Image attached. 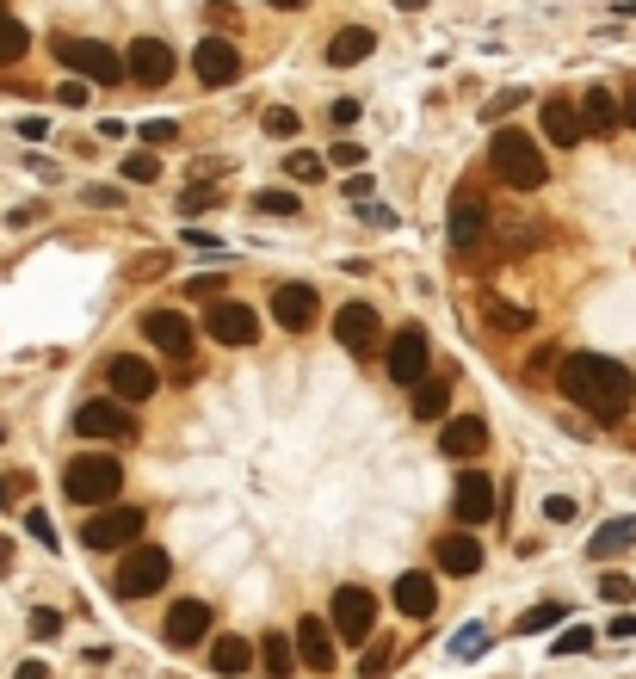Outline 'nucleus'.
I'll use <instances>...</instances> for the list:
<instances>
[{
    "mask_svg": "<svg viewBox=\"0 0 636 679\" xmlns=\"http://www.w3.org/2000/svg\"><path fill=\"white\" fill-rule=\"evenodd\" d=\"M105 383H112L118 402H149L155 396V365L136 359V352H118V359L105 365Z\"/></svg>",
    "mask_w": 636,
    "mask_h": 679,
    "instance_id": "nucleus-14",
    "label": "nucleus"
},
{
    "mask_svg": "<svg viewBox=\"0 0 636 679\" xmlns=\"http://www.w3.org/2000/svg\"><path fill=\"white\" fill-rule=\"evenodd\" d=\"M624 544H636V519H612V525H599L587 550H593V556H618Z\"/></svg>",
    "mask_w": 636,
    "mask_h": 679,
    "instance_id": "nucleus-30",
    "label": "nucleus"
},
{
    "mask_svg": "<svg viewBox=\"0 0 636 679\" xmlns=\"http://www.w3.org/2000/svg\"><path fill=\"white\" fill-rule=\"evenodd\" d=\"M7 568H13V544H7V538H0V575H7Z\"/></svg>",
    "mask_w": 636,
    "mask_h": 679,
    "instance_id": "nucleus-57",
    "label": "nucleus"
},
{
    "mask_svg": "<svg viewBox=\"0 0 636 679\" xmlns=\"http://www.w3.org/2000/svg\"><path fill=\"white\" fill-rule=\"evenodd\" d=\"M587 649H593V630L587 624H569V630L550 642V655H587Z\"/></svg>",
    "mask_w": 636,
    "mask_h": 679,
    "instance_id": "nucleus-36",
    "label": "nucleus"
},
{
    "mask_svg": "<svg viewBox=\"0 0 636 679\" xmlns=\"http://www.w3.org/2000/svg\"><path fill=\"white\" fill-rule=\"evenodd\" d=\"M241 50L229 44V38H198V50H192V75L204 81V87H235L241 81Z\"/></svg>",
    "mask_w": 636,
    "mask_h": 679,
    "instance_id": "nucleus-7",
    "label": "nucleus"
},
{
    "mask_svg": "<svg viewBox=\"0 0 636 679\" xmlns=\"http://www.w3.org/2000/svg\"><path fill=\"white\" fill-rule=\"evenodd\" d=\"M599 593H606V599H636V587H630V575H606V581H599Z\"/></svg>",
    "mask_w": 636,
    "mask_h": 679,
    "instance_id": "nucleus-43",
    "label": "nucleus"
},
{
    "mask_svg": "<svg viewBox=\"0 0 636 679\" xmlns=\"http://www.w3.org/2000/svg\"><path fill=\"white\" fill-rule=\"evenodd\" d=\"M186 291H192V297H217V291H223V278H192Z\"/></svg>",
    "mask_w": 636,
    "mask_h": 679,
    "instance_id": "nucleus-52",
    "label": "nucleus"
},
{
    "mask_svg": "<svg viewBox=\"0 0 636 679\" xmlns=\"http://www.w3.org/2000/svg\"><path fill=\"white\" fill-rule=\"evenodd\" d=\"M371 50H377V31H365V25H346V31H334L328 62H334V68H352V62H365Z\"/></svg>",
    "mask_w": 636,
    "mask_h": 679,
    "instance_id": "nucleus-26",
    "label": "nucleus"
},
{
    "mask_svg": "<svg viewBox=\"0 0 636 679\" xmlns=\"http://www.w3.org/2000/svg\"><path fill=\"white\" fill-rule=\"evenodd\" d=\"M161 636L173 642V649H192V642H204V636H210V605H204V599H173Z\"/></svg>",
    "mask_w": 636,
    "mask_h": 679,
    "instance_id": "nucleus-15",
    "label": "nucleus"
},
{
    "mask_svg": "<svg viewBox=\"0 0 636 679\" xmlns=\"http://www.w3.org/2000/svg\"><path fill=\"white\" fill-rule=\"evenodd\" d=\"M0 507H7V476H0Z\"/></svg>",
    "mask_w": 636,
    "mask_h": 679,
    "instance_id": "nucleus-60",
    "label": "nucleus"
},
{
    "mask_svg": "<svg viewBox=\"0 0 636 679\" xmlns=\"http://www.w3.org/2000/svg\"><path fill=\"white\" fill-rule=\"evenodd\" d=\"M445 229H451V254H476V247L488 241V204H482L476 192H457Z\"/></svg>",
    "mask_w": 636,
    "mask_h": 679,
    "instance_id": "nucleus-9",
    "label": "nucleus"
},
{
    "mask_svg": "<svg viewBox=\"0 0 636 679\" xmlns=\"http://www.w3.org/2000/svg\"><path fill=\"white\" fill-rule=\"evenodd\" d=\"M544 513H550L556 525H569V519H575V500H569V494H550V500H544Z\"/></svg>",
    "mask_w": 636,
    "mask_h": 679,
    "instance_id": "nucleus-46",
    "label": "nucleus"
},
{
    "mask_svg": "<svg viewBox=\"0 0 636 679\" xmlns=\"http://www.w3.org/2000/svg\"><path fill=\"white\" fill-rule=\"evenodd\" d=\"M272 315H278V328H315V315H322V297L309 291V284H278V297H272Z\"/></svg>",
    "mask_w": 636,
    "mask_h": 679,
    "instance_id": "nucleus-18",
    "label": "nucleus"
},
{
    "mask_svg": "<svg viewBox=\"0 0 636 679\" xmlns=\"http://www.w3.org/2000/svg\"><path fill=\"white\" fill-rule=\"evenodd\" d=\"M519 99H525L519 87H513V93H501V99H494V105H488V118H501V112H513V105H519Z\"/></svg>",
    "mask_w": 636,
    "mask_h": 679,
    "instance_id": "nucleus-53",
    "label": "nucleus"
},
{
    "mask_svg": "<svg viewBox=\"0 0 636 679\" xmlns=\"http://www.w3.org/2000/svg\"><path fill=\"white\" fill-rule=\"evenodd\" d=\"M204 334L223 340V346H254L260 340V321H254V309H247V303H210Z\"/></svg>",
    "mask_w": 636,
    "mask_h": 679,
    "instance_id": "nucleus-12",
    "label": "nucleus"
},
{
    "mask_svg": "<svg viewBox=\"0 0 636 679\" xmlns=\"http://www.w3.org/2000/svg\"><path fill=\"white\" fill-rule=\"evenodd\" d=\"M173 136H180V124H173V118H149V124H143V142H149V149H167Z\"/></svg>",
    "mask_w": 636,
    "mask_h": 679,
    "instance_id": "nucleus-39",
    "label": "nucleus"
},
{
    "mask_svg": "<svg viewBox=\"0 0 636 679\" xmlns=\"http://www.w3.org/2000/svg\"><path fill=\"white\" fill-rule=\"evenodd\" d=\"M75 433L81 439H130L136 426H130V414L118 402H81L75 408Z\"/></svg>",
    "mask_w": 636,
    "mask_h": 679,
    "instance_id": "nucleus-16",
    "label": "nucleus"
},
{
    "mask_svg": "<svg viewBox=\"0 0 636 679\" xmlns=\"http://www.w3.org/2000/svg\"><path fill=\"white\" fill-rule=\"evenodd\" d=\"M482 649H488V630H482V624H464V630L451 636V655H457V661H476Z\"/></svg>",
    "mask_w": 636,
    "mask_h": 679,
    "instance_id": "nucleus-35",
    "label": "nucleus"
},
{
    "mask_svg": "<svg viewBox=\"0 0 636 679\" xmlns=\"http://www.w3.org/2000/svg\"><path fill=\"white\" fill-rule=\"evenodd\" d=\"M328 161H334V167H346V173H359V167H365V149H359V142H334Z\"/></svg>",
    "mask_w": 636,
    "mask_h": 679,
    "instance_id": "nucleus-40",
    "label": "nucleus"
},
{
    "mask_svg": "<svg viewBox=\"0 0 636 679\" xmlns=\"http://www.w3.org/2000/svg\"><path fill=\"white\" fill-rule=\"evenodd\" d=\"M124 68H130L136 87H167V81H173V50H167L161 38H136V44L124 50Z\"/></svg>",
    "mask_w": 636,
    "mask_h": 679,
    "instance_id": "nucleus-13",
    "label": "nucleus"
},
{
    "mask_svg": "<svg viewBox=\"0 0 636 679\" xmlns=\"http://www.w3.org/2000/svg\"><path fill=\"white\" fill-rule=\"evenodd\" d=\"M433 605H439L433 575H402V581H396V612H402V618H433Z\"/></svg>",
    "mask_w": 636,
    "mask_h": 679,
    "instance_id": "nucleus-24",
    "label": "nucleus"
},
{
    "mask_svg": "<svg viewBox=\"0 0 636 679\" xmlns=\"http://www.w3.org/2000/svg\"><path fill=\"white\" fill-rule=\"evenodd\" d=\"M569 618V605L562 599H544V605H532V612H519V636H538V630H550V624H562Z\"/></svg>",
    "mask_w": 636,
    "mask_h": 679,
    "instance_id": "nucleus-31",
    "label": "nucleus"
},
{
    "mask_svg": "<svg viewBox=\"0 0 636 679\" xmlns=\"http://www.w3.org/2000/svg\"><path fill=\"white\" fill-rule=\"evenodd\" d=\"M433 562L445 568V575H476V568H482V544L470 538V531H445V538L433 544Z\"/></svg>",
    "mask_w": 636,
    "mask_h": 679,
    "instance_id": "nucleus-21",
    "label": "nucleus"
},
{
    "mask_svg": "<svg viewBox=\"0 0 636 679\" xmlns=\"http://www.w3.org/2000/svg\"><path fill=\"white\" fill-rule=\"evenodd\" d=\"M427 328H402L396 340H390V352H383V365H390V377L402 383V389H414L420 377H427Z\"/></svg>",
    "mask_w": 636,
    "mask_h": 679,
    "instance_id": "nucleus-11",
    "label": "nucleus"
},
{
    "mask_svg": "<svg viewBox=\"0 0 636 679\" xmlns=\"http://www.w3.org/2000/svg\"><path fill=\"white\" fill-rule=\"evenodd\" d=\"M118 488H124V463L118 457H105V451L68 457V470H62V494L68 500H81V507H105Z\"/></svg>",
    "mask_w": 636,
    "mask_h": 679,
    "instance_id": "nucleus-3",
    "label": "nucleus"
},
{
    "mask_svg": "<svg viewBox=\"0 0 636 679\" xmlns=\"http://www.w3.org/2000/svg\"><path fill=\"white\" fill-rule=\"evenodd\" d=\"M556 389L599 426H618L636 402V377L618 359H606V352H569L556 365Z\"/></svg>",
    "mask_w": 636,
    "mask_h": 679,
    "instance_id": "nucleus-1",
    "label": "nucleus"
},
{
    "mask_svg": "<svg viewBox=\"0 0 636 679\" xmlns=\"http://www.w3.org/2000/svg\"><path fill=\"white\" fill-rule=\"evenodd\" d=\"M56 630H62V618H56V612H31V636H38V642H44V636H56Z\"/></svg>",
    "mask_w": 636,
    "mask_h": 679,
    "instance_id": "nucleus-48",
    "label": "nucleus"
},
{
    "mask_svg": "<svg viewBox=\"0 0 636 679\" xmlns=\"http://www.w3.org/2000/svg\"><path fill=\"white\" fill-rule=\"evenodd\" d=\"M56 99H62V105H87V87H81V75H75V81H68V87H62Z\"/></svg>",
    "mask_w": 636,
    "mask_h": 679,
    "instance_id": "nucleus-51",
    "label": "nucleus"
},
{
    "mask_svg": "<svg viewBox=\"0 0 636 679\" xmlns=\"http://www.w3.org/2000/svg\"><path fill=\"white\" fill-rule=\"evenodd\" d=\"M334 340L352 352V359H371V352H377V340H383V328H377V309H371V303H346V309L334 315Z\"/></svg>",
    "mask_w": 636,
    "mask_h": 679,
    "instance_id": "nucleus-10",
    "label": "nucleus"
},
{
    "mask_svg": "<svg viewBox=\"0 0 636 679\" xmlns=\"http://www.w3.org/2000/svg\"><path fill=\"white\" fill-rule=\"evenodd\" d=\"M328 624H334V636H340V642H365V636H371V624H377V599H371L365 587H340V593H334Z\"/></svg>",
    "mask_w": 636,
    "mask_h": 679,
    "instance_id": "nucleus-8",
    "label": "nucleus"
},
{
    "mask_svg": "<svg viewBox=\"0 0 636 679\" xmlns=\"http://www.w3.org/2000/svg\"><path fill=\"white\" fill-rule=\"evenodd\" d=\"M124 180L130 186H155L161 180V155H124Z\"/></svg>",
    "mask_w": 636,
    "mask_h": 679,
    "instance_id": "nucleus-34",
    "label": "nucleus"
},
{
    "mask_svg": "<svg viewBox=\"0 0 636 679\" xmlns=\"http://www.w3.org/2000/svg\"><path fill=\"white\" fill-rule=\"evenodd\" d=\"M260 661H266L272 679L297 673V667H303V661H297V636H260Z\"/></svg>",
    "mask_w": 636,
    "mask_h": 679,
    "instance_id": "nucleus-29",
    "label": "nucleus"
},
{
    "mask_svg": "<svg viewBox=\"0 0 636 679\" xmlns=\"http://www.w3.org/2000/svg\"><path fill=\"white\" fill-rule=\"evenodd\" d=\"M254 210H266V217H291L297 198H291V192H260V198H254Z\"/></svg>",
    "mask_w": 636,
    "mask_h": 679,
    "instance_id": "nucleus-42",
    "label": "nucleus"
},
{
    "mask_svg": "<svg viewBox=\"0 0 636 679\" xmlns=\"http://www.w3.org/2000/svg\"><path fill=\"white\" fill-rule=\"evenodd\" d=\"M297 649H303L297 661H303L309 673H334V661H340V655H334L340 636H334V624H322V618H303V624H297Z\"/></svg>",
    "mask_w": 636,
    "mask_h": 679,
    "instance_id": "nucleus-17",
    "label": "nucleus"
},
{
    "mask_svg": "<svg viewBox=\"0 0 636 679\" xmlns=\"http://www.w3.org/2000/svg\"><path fill=\"white\" fill-rule=\"evenodd\" d=\"M143 334L161 346V352H192V321L180 309H149L143 315Z\"/></svg>",
    "mask_w": 636,
    "mask_h": 679,
    "instance_id": "nucleus-22",
    "label": "nucleus"
},
{
    "mask_svg": "<svg viewBox=\"0 0 636 679\" xmlns=\"http://www.w3.org/2000/svg\"><path fill=\"white\" fill-rule=\"evenodd\" d=\"M439 451L445 457H476V451H488V426L476 420V414H457V420H445V433H439Z\"/></svg>",
    "mask_w": 636,
    "mask_h": 679,
    "instance_id": "nucleus-23",
    "label": "nucleus"
},
{
    "mask_svg": "<svg viewBox=\"0 0 636 679\" xmlns=\"http://www.w3.org/2000/svg\"><path fill=\"white\" fill-rule=\"evenodd\" d=\"M186 241L204 247V254H223V241H217V235H204V229H186Z\"/></svg>",
    "mask_w": 636,
    "mask_h": 679,
    "instance_id": "nucleus-50",
    "label": "nucleus"
},
{
    "mask_svg": "<svg viewBox=\"0 0 636 679\" xmlns=\"http://www.w3.org/2000/svg\"><path fill=\"white\" fill-rule=\"evenodd\" d=\"M0 439H7V426H0Z\"/></svg>",
    "mask_w": 636,
    "mask_h": 679,
    "instance_id": "nucleus-61",
    "label": "nucleus"
},
{
    "mask_svg": "<svg viewBox=\"0 0 636 679\" xmlns=\"http://www.w3.org/2000/svg\"><path fill=\"white\" fill-rule=\"evenodd\" d=\"M451 507H457V519H464V525H482V519H494V513H501V500H494V482H488L482 470H470L464 482H457Z\"/></svg>",
    "mask_w": 636,
    "mask_h": 679,
    "instance_id": "nucleus-19",
    "label": "nucleus"
},
{
    "mask_svg": "<svg viewBox=\"0 0 636 679\" xmlns=\"http://www.w3.org/2000/svg\"><path fill=\"white\" fill-rule=\"evenodd\" d=\"M581 118H587V130H593V136H612V130L624 124V112H618V99H612L606 87H593V93L581 99Z\"/></svg>",
    "mask_w": 636,
    "mask_h": 679,
    "instance_id": "nucleus-27",
    "label": "nucleus"
},
{
    "mask_svg": "<svg viewBox=\"0 0 636 679\" xmlns=\"http://www.w3.org/2000/svg\"><path fill=\"white\" fill-rule=\"evenodd\" d=\"M371 198V180H365V173H352V180H346V204H365Z\"/></svg>",
    "mask_w": 636,
    "mask_h": 679,
    "instance_id": "nucleus-49",
    "label": "nucleus"
},
{
    "mask_svg": "<svg viewBox=\"0 0 636 679\" xmlns=\"http://www.w3.org/2000/svg\"><path fill=\"white\" fill-rule=\"evenodd\" d=\"M272 7H278V13H297V7H303V0H272Z\"/></svg>",
    "mask_w": 636,
    "mask_h": 679,
    "instance_id": "nucleus-58",
    "label": "nucleus"
},
{
    "mask_svg": "<svg viewBox=\"0 0 636 679\" xmlns=\"http://www.w3.org/2000/svg\"><path fill=\"white\" fill-rule=\"evenodd\" d=\"M612 636H618V642L636 636V612H618V618H612Z\"/></svg>",
    "mask_w": 636,
    "mask_h": 679,
    "instance_id": "nucleus-54",
    "label": "nucleus"
},
{
    "mask_svg": "<svg viewBox=\"0 0 636 679\" xmlns=\"http://www.w3.org/2000/svg\"><path fill=\"white\" fill-rule=\"evenodd\" d=\"M173 575V556L155 550V544H130L124 562H118V599H155Z\"/></svg>",
    "mask_w": 636,
    "mask_h": 679,
    "instance_id": "nucleus-5",
    "label": "nucleus"
},
{
    "mask_svg": "<svg viewBox=\"0 0 636 679\" xmlns=\"http://www.w3.org/2000/svg\"><path fill=\"white\" fill-rule=\"evenodd\" d=\"M31 50V31L19 25V19H7V13H0V68H7V62H19Z\"/></svg>",
    "mask_w": 636,
    "mask_h": 679,
    "instance_id": "nucleus-33",
    "label": "nucleus"
},
{
    "mask_svg": "<svg viewBox=\"0 0 636 679\" xmlns=\"http://www.w3.org/2000/svg\"><path fill=\"white\" fill-rule=\"evenodd\" d=\"M544 136L556 142V149H575V142L587 136V118L575 99H544Z\"/></svg>",
    "mask_w": 636,
    "mask_h": 679,
    "instance_id": "nucleus-20",
    "label": "nucleus"
},
{
    "mask_svg": "<svg viewBox=\"0 0 636 679\" xmlns=\"http://www.w3.org/2000/svg\"><path fill=\"white\" fill-rule=\"evenodd\" d=\"M390 661H396V649H390V642H377V649L365 655V679H377V673H383V667H390Z\"/></svg>",
    "mask_w": 636,
    "mask_h": 679,
    "instance_id": "nucleus-44",
    "label": "nucleus"
},
{
    "mask_svg": "<svg viewBox=\"0 0 636 679\" xmlns=\"http://www.w3.org/2000/svg\"><path fill=\"white\" fill-rule=\"evenodd\" d=\"M451 408V383L445 377H420L414 383V420H445Z\"/></svg>",
    "mask_w": 636,
    "mask_h": 679,
    "instance_id": "nucleus-28",
    "label": "nucleus"
},
{
    "mask_svg": "<svg viewBox=\"0 0 636 679\" xmlns=\"http://www.w3.org/2000/svg\"><path fill=\"white\" fill-rule=\"evenodd\" d=\"M56 62L68 68V75H81V81H99V87H112V81H130V68L118 50H105L99 38H56Z\"/></svg>",
    "mask_w": 636,
    "mask_h": 679,
    "instance_id": "nucleus-4",
    "label": "nucleus"
},
{
    "mask_svg": "<svg viewBox=\"0 0 636 679\" xmlns=\"http://www.w3.org/2000/svg\"><path fill=\"white\" fill-rule=\"evenodd\" d=\"M488 167L501 173V186H513V192H538V186L550 180V161L538 155V142L525 136V130H494Z\"/></svg>",
    "mask_w": 636,
    "mask_h": 679,
    "instance_id": "nucleus-2",
    "label": "nucleus"
},
{
    "mask_svg": "<svg viewBox=\"0 0 636 679\" xmlns=\"http://www.w3.org/2000/svg\"><path fill=\"white\" fill-rule=\"evenodd\" d=\"M25 531H31L38 544H50V550H56V525H50V513H44V507H31V513H25Z\"/></svg>",
    "mask_w": 636,
    "mask_h": 679,
    "instance_id": "nucleus-41",
    "label": "nucleus"
},
{
    "mask_svg": "<svg viewBox=\"0 0 636 679\" xmlns=\"http://www.w3.org/2000/svg\"><path fill=\"white\" fill-rule=\"evenodd\" d=\"M260 124H266V136H297V130H303V118L291 112V105H266Z\"/></svg>",
    "mask_w": 636,
    "mask_h": 679,
    "instance_id": "nucleus-37",
    "label": "nucleus"
},
{
    "mask_svg": "<svg viewBox=\"0 0 636 679\" xmlns=\"http://www.w3.org/2000/svg\"><path fill=\"white\" fill-rule=\"evenodd\" d=\"M488 328H494V334H525V328H532V309H519V303H488Z\"/></svg>",
    "mask_w": 636,
    "mask_h": 679,
    "instance_id": "nucleus-32",
    "label": "nucleus"
},
{
    "mask_svg": "<svg viewBox=\"0 0 636 679\" xmlns=\"http://www.w3.org/2000/svg\"><path fill=\"white\" fill-rule=\"evenodd\" d=\"M396 7H408V13H414V7H427V0H396Z\"/></svg>",
    "mask_w": 636,
    "mask_h": 679,
    "instance_id": "nucleus-59",
    "label": "nucleus"
},
{
    "mask_svg": "<svg viewBox=\"0 0 636 679\" xmlns=\"http://www.w3.org/2000/svg\"><path fill=\"white\" fill-rule=\"evenodd\" d=\"M143 525H149L143 507H105V513L93 507L87 525H81V544L99 550V556H105V550H130V544H143Z\"/></svg>",
    "mask_w": 636,
    "mask_h": 679,
    "instance_id": "nucleus-6",
    "label": "nucleus"
},
{
    "mask_svg": "<svg viewBox=\"0 0 636 679\" xmlns=\"http://www.w3.org/2000/svg\"><path fill=\"white\" fill-rule=\"evenodd\" d=\"M210 667H217L223 679H241L247 667H254V642L247 636H217L210 642Z\"/></svg>",
    "mask_w": 636,
    "mask_h": 679,
    "instance_id": "nucleus-25",
    "label": "nucleus"
},
{
    "mask_svg": "<svg viewBox=\"0 0 636 679\" xmlns=\"http://www.w3.org/2000/svg\"><path fill=\"white\" fill-rule=\"evenodd\" d=\"M285 173H291L297 186H315V180L328 173V161H322V155H291V161H285Z\"/></svg>",
    "mask_w": 636,
    "mask_h": 679,
    "instance_id": "nucleus-38",
    "label": "nucleus"
},
{
    "mask_svg": "<svg viewBox=\"0 0 636 679\" xmlns=\"http://www.w3.org/2000/svg\"><path fill=\"white\" fill-rule=\"evenodd\" d=\"M328 112H334V124L346 130V124H359V112H365V105H359V99H334V105H328Z\"/></svg>",
    "mask_w": 636,
    "mask_h": 679,
    "instance_id": "nucleus-45",
    "label": "nucleus"
},
{
    "mask_svg": "<svg viewBox=\"0 0 636 679\" xmlns=\"http://www.w3.org/2000/svg\"><path fill=\"white\" fill-rule=\"evenodd\" d=\"M13 679H50V667H44V661H25V667H19Z\"/></svg>",
    "mask_w": 636,
    "mask_h": 679,
    "instance_id": "nucleus-55",
    "label": "nucleus"
},
{
    "mask_svg": "<svg viewBox=\"0 0 636 679\" xmlns=\"http://www.w3.org/2000/svg\"><path fill=\"white\" fill-rule=\"evenodd\" d=\"M0 13H7V7H0Z\"/></svg>",
    "mask_w": 636,
    "mask_h": 679,
    "instance_id": "nucleus-62",
    "label": "nucleus"
},
{
    "mask_svg": "<svg viewBox=\"0 0 636 679\" xmlns=\"http://www.w3.org/2000/svg\"><path fill=\"white\" fill-rule=\"evenodd\" d=\"M618 112H624V124H636V87H630V99L618 105Z\"/></svg>",
    "mask_w": 636,
    "mask_h": 679,
    "instance_id": "nucleus-56",
    "label": "nucleus"
},
{
    "mask_svg": "<svg viewBox=\"0 0 636 679\" xmlns=\"http://www.w3.org/2000/svg\"><path fill=\"white\" fill-rule=\"evenodd\" d=\"M87 204H99V210H118V204H124V192H118V186H87Z\"/></svg>",
    "mask_w": 636,
    "mask_h": 679,
    "instance_id": "nucleus-47",
    "label": "nucleus"
}]
</instances>
